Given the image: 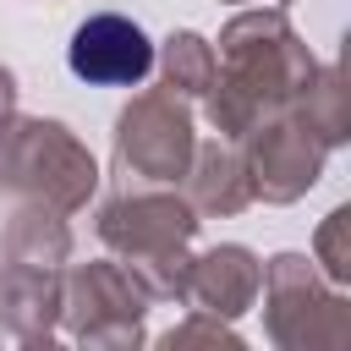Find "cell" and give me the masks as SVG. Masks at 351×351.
<instances>
[{"label":"cell","mask_w":351,"mask_h":351,"mask_svg":"<svg viewBox=\"0 0 351 351\" xmlns=\"http://www.w3.org/2000/svg\"><path fill=\"white\" fill-rule=\"evenodd\" d=\"M66 66H71L77 82H93V88H132V82L148 77L154 44H148V33H143L132 16L99 11V16H88V22L71 33Z\"/></svg>","instance_id":"6da1fadb"}]
</instances>
